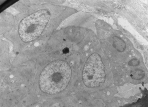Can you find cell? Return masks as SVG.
Listing matches in <instances>:
<instances>
[{"label":"cell","instance_id":"cell-1","mask_svg":"<svg viewBox=\"0 0 148 107\" xmlns=\"http://www.w3.org/2000/svg\"><path fill=\"white\" fill-rule=\"evenodd\" d=\"M72 70L66 62L57 60L50 63L40 75L39 86L42 92L49 94L58 93L66 88L71 79Z\"/></svg>","mask_w":148,"mask_h":107},{"label":"cell","instance_id":"cell-2","mask_svg":"<svg viewBox=\"0 0 148 107\" xmlns=\"http://www.w3.org/2000/svg\"><path fill=\"white\" fill-rule=\"evenodd\" d=\"M50 16L49 11L40 10L23 19L18 27L21 40L25 42H29L38 38L46 27Z\"/></svg>","mask_w":148,"mask_h":107},{"label":"cell","instance_id":"cell-3","mask_svg":"<svg viewBox=\"0 0 148 107\" xmlns=\"http://www.w3.org/2000/svg\"><path fill=\"white\" fill-rule=\"evenodd\" d=\"M105 68L99 54L95 53L91 55L83 69L82 79L85 85L89 88H95L104 84L106 78Z\"/></svg>","mask_w":148,"mask_h":107},{"label":"cell","instance_id":"cell-4","mask_svg":"<svg viewBox=\"0 0 148 107\" xmlns=\"http://www.w3.org/2000/svg\"><path fill=\"white\" fill-rule=\"evenodd\" d=\"M69 49L67 48H66L65 49H64L63 50L64 53H69Z\"/></svg>","mask_w":148,"mask_h":107}]
</instances>
